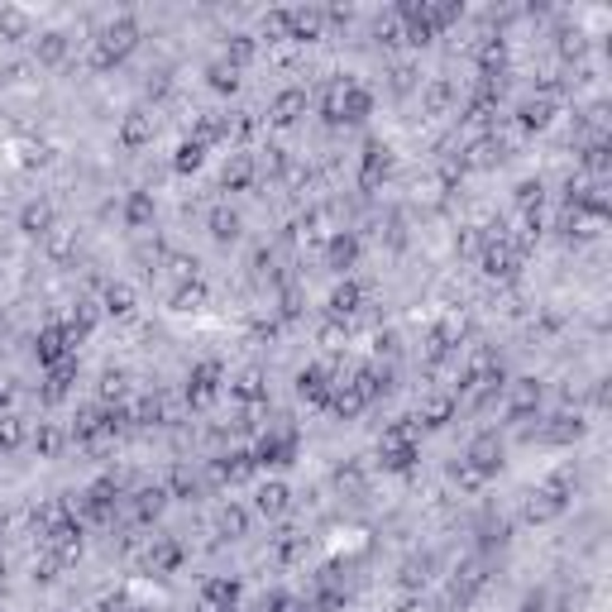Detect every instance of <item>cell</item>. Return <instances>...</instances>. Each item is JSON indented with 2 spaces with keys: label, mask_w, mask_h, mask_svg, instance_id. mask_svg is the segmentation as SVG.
<instances>
[{
  "label": "cell",
  "mask_w": 612,
  "mask_h": 612,
  "mask_svg": "<svg viewBox=\"0 0 612 612\" xmlns=\"http://www.w3.org/2000/svg\"><path fill=\"white\" fill-rule=\"evenodd\" d=\"M374 111V91L359 82V76H335V82L320 91V115L326 120H364Z\"/></svg>",
  "instance_id": "1"
},
{
  "label": "cell",
  "mask_w": 612,
  "mask_h": 612,
  "mask_svg": "<svg viewBox=\"0 0 612 612\" xmlns=\"http://www.w3.org/2000/svg\"><path fill=\"white\" fill-rule=\"evenodd\" d=\"M134 43H140V24H134L130 14H120V20H111V24L101 29L91 63H96V68H115V63H125V58L134 53Z\"/></svg>",
  "instance_id": "2"
},
{
  "label": "cell",
  "mask_w": 612,
  "mask_h": 612,
  "mask_svg": "<svg viewBox=\"0 0 612 612\" xmlns=\"http://www.w3.org/2000/svg\"><path fill=\"white\" fill-rule=\"evenodd\" d=\"M378 454H382V469H392V473H407V469L421 459V440H417V431H411V421H407V417L382 431Z\"/></svg>",
  "instance_id": "3"
},
{
  "label": "cell",
  "mask_w": 612,
  "mask_h": 612,
  "mask_svg": "<svg viewBox=\"0 0 612 612\" xmlns=\"http://www.w3.org/2000/svg\"><path fill=\"white\" fill-rule=\"evenodd\" d=\"M76 345H82V335H76L68 320H53V326H43L39 330V340H34V355L43 369H58V364H68L76 355Z\"/></svg>",
  "instance_id": "4"
},
{
  "label": "cell",
  "mask_w": 612,
  "mask_h": 612,
  "mask_svg": "<svg viewBox=\"0 0 612 612\" xmlns=\"http://www.w3.org/2000/svg\"><path fill=\"white\" fill-rule=\"evenodd\" d=\"M564 508H570V473H550L541 493H531L526 517L531 522H550V517H560Z\"/></svg>",
  "instance_id": "5"
},
{
  "label": "cell",
  "mask_w": 612,
  "mask_h": 612,
  "mask_svg": "<svg viewBox=\"0 0 612 612\" xmlns=\"http://www.w3.org/2000/svg\"><path fill=\"white\" fill-rule=\"evenodd\" d=\"M464 464L479 473V479H493V473L502 469V440L498 431H483V436H473V446L464 454Z\"/></svg>",
  "instance_id": "6"
},
{
  "label": "cell",
  "mask_w": 612,
  "mask_h": 612,
  "mask_svg": "<svg viewBox=\"0 0 612 612\" xmlns=\"http://www.w3.org/2000/svg\"><path fill=\"white\" fill-rule=\"evenodd\" d=\"M517 268H522V244L508 239V235H498V244H488V249H483V273H488V278H512Z\"/></svg>",
  "instance_id": "7"
},
{
  "label": "cell",
  "mask_w": 612,
  "mask_h": 612,
  "mask_svg": "<svg viewBox=\"0 0 612 612\" xmlns=\"http://www.w3.org/2000/svg\"><path fill=\"white\" fill-rule=\"evenodd\" d=\"M202 612H239V579L216 574L202 584Z\"/></svg>",
  "instance_id": "8"
},
{
  "label": "cell",
  "mask_w": 612,
  "mask_h": 612,
  "mask_svg": "<svg viewBox=\"0 0 612 612\" xmlns=\"http://www.w3.org/2000/svg\"><path fill=\"white\" fill-rule=\"evenodd\" d=\"M220 382H225V369H220L216 359L196 364V369L187 374V402H196V407H202V402H211V397L220 392Z\"/></svg>",
  "instance_id": "9"
},
{
  "label": "cell",
  "mask_w": 612,
  "mask_h": 612,
  "mask_svg": "<svg viewBox=\"0 0 612 612\" xmlns=\"http://www.w3.org/2000/svg\"><path fill=\"white\" fill-rule=\"evenodd\" d=\"M120 508V488L111 479H101V483H91L86 488V498H82V512L91 517V522H111Z\"/></svg>",
  "instance_id": "10"
},
{
  "label": "cell",
  "mask_w": 612,
  "mask_h": 612,
  "mask_svg": "<svg viewBox=\"0 0 612 612\" xmlns=\"http://www.w3.org/2000/svg\"><path fill=\"white\" fill-rule=\"evenodd\" d=\"M297 459V436L292 431H268L254 450V464H292Z\"/></svg>",
  "instance_id": "11"
},
{
  "label": "cell",
  "mask_w": 612,
  "mask_h": 612,
  "mask_svg": "<svg viewBox=\"0 0 612 612\" xmlns=\"http://www.w3.org/2000/svg\"><path fill=\"white\" fill-rule=\"evenodd\" d=\"M306 115V86H283L278 96L268 101V120L273 125H297Z\"/></svg>",
  "instance_id": "12"
},
{
  "label": "cell",
  "mask_w": 612,
  "mask_h": 612,
  "mask_svg": "<svg viewBox=\"0 0 612 612\" xmlns=\"http://www.w3.org/2000/svg\"><path fill=\"white\" fill-rule=\"evenodd\" d=\"M392 173V148L382 144V140H369L364 144V158H359V177H364V187H378L382 177Z\"/></svg>",
  "instance_id": "13"
},
{
  "label": "cell",
  "mask_w": 612,
  "mask_h": 612,
  "mask_svg": "<svg viewBox=\"0 0 612 612\" xmlns=\"http://www.w3.org/2000/svg\"><path fill=\"white\" fill-rule=\"evenodd\" d=\"M326 264L335 273H349L359 264V235H355V230H335V235L326 239Z\"/></svg>",
  "instance_id": "14"
},
{
  "label": "cell",
  "mask_w": 612,
  "mask_h": 612,
  "mask_svg": "<svg viewBox=\"0 0 612 612\" xmlns=\"http://www.w3.org/2000/svg\"><path fill=\"white\" fill-rule=\"evenodd\" d=\"M297 392L306 397V402H316V407H330V392H335L330 369H320V364H306V369L297 374Z\"/></svg>",
  "instance_id": "15"
},
{
  "label": "cell",
  "mask_w": 612,
  "mask_h": 612,
  "mask_svg": "<svg viewBox=\"0 0 612 612\" xmlns=\"http://www.w3.org/2000/svg\"><path fill=\"white\" fill-rule=\"evenodd\" d=\"M536 407H541V382H536V378H517L512 392H508V417L522 421V417H531Z\"/></svg>",
  "instance_id": "16"
},
{
  "label": "cell",
  "mask_w": 612,
  "mask_h": 612,
  "mask_svg": "<svg viewBox=\"0 0 612 612\" xmlns=\"http://www.w3.org/2000/svg\"><path fill=\"white\" fill-rule=\"evenodd\" d=\"M153 115L148 111H130L125 120H120V144L125 148H144V144H153Z\"/></svg>",
  "instance_id": "17"
},
{
  "label": "cell",
  "mask_w": 612,
  "mask_h": 612,
  "mask_svg": "<svg viewBox=\"0 0 612 612\" xmlns=\"http://www.w3.org/2000/svg\"><path fill=\"white\" fill-rule=\"evenodd\" d=\"M230 397L235 402H244V407H258L268 397V382H264V374L258 369H244V374H235L230 378Z\"/></svg>",
  "instance_id": "18"
},
{
  "label": "cell",
  "mask_w": 612,
  "mask_h": 612,
  "mask_svg": "<svg viewBox=\"0 0 612 612\" xmlns=\"http://www.w3.org/2000/svg\"><path fill=\"white\" fill-rule=\"evenodd\" d=\"M454 101H459V86L450 82V76H431V82L421 86V105H426L431 115H446Z\"/></svg>",
  "instance_id": "19"
},
{
  "label": "cell",
  "mask_w": 612,
  "mask_h": 612,
  "mask_svg": "<svg viewBox=\"0 0 612 612\" xmlns=\"http://www.w3.org/2000/svg\"><path fill=\"white\" fill-rule=\"evenodd\" d=\"M550 115H555V101H545V96H526L522 105H517V130L536 134V130H545V125H550Z\"/></svg>",
  "instance_id": "20"
},
{
  "label": "cell",
  "mask_w": 612,
  "mask_h": 612,
  "mask_svg": "<svg viewBox=\"0 0 612 612\" xmlns=\"http://www.w3.org/2000/svg\"><path fill=\"white\" fill-rule=\"evenodd\" d=\"M526 436H531V440L541 436V440H550V446H570V440L584 436V421H579V417H550L541 431H526Z\"/></svg>",
  "instance_id": "21"
},
{
  "label": "cell",
  "mask_w": 612,
  "mask_h": 612,
  "mask_svg": "<svg viewBox=\"0 0 612 612\" xmlns=\"http://www.w3.org/2000/svg\"><path fill=\"white\" fill-rule=\"evenodd\" d=\"M196 144H220V140H230V115L225 111H206L202 120H196V134H192Z\"/></svg>",
  "instance_id": "22"
},
{
  "label": "cell",
  "mask_w": 612,
  "mask_h": 612,
  "mask_svg": "<svg viewBox=\"0 0 612 612\" xmlns=\"http://www.w3.org/2000/svg\"><path fill=\"white\" fill-rule=\"evenodd\" d=\"M34 58H39V63H49V68H58V63L68 58V34H58V29L39 34V39H34Z\"/></svg>",
  "instance_id": "23"
},
{
  "label": "cell",
  "mask_w": 612,
  "mask_h": 612,
  "mask_svg": "<svg viewBox=\"0 0 612 612\" xmlns=\"http://www.w3.org/2000/svg\"><path fill=\"white\" fill-rule=\"evenodd\" d=\"M20 230H24V235H49V230H53V206L49 202H29L20 211Z\"/></svg>",
  "instance_id": "24"
},
{
  "label": "cell",
  "mask_w": 612,
  "mask_h": 612,
  "mask_svg": "<svg viewBox=\"0 0 612 612\" xmlns=\"http://www.w3.org/2000/svg\"><path fill=\"white\" fill-rule=\"evenodd\" d=\"M359 306H364V287H359L355 278L340 283V287L330 292V316H355Z\"/></svg>",
  "instance_id": "25"
},
{
  "label": "cell",
  "mask_w": 612,
  "mask_h": 612,
  "mask_svg": "<svg viewBox=\"0 0 612 612\" xmlns=\"http://www.w3.org/2000/svg\"><path fill=\"white\" fill-rule=\"evenodd\" d=\"M29 440V426H24V417H14V411H0V450H20Z\"/></svg>",
  "instance_id": "26"
},
{
  "label": "cell",
  "mask_w": 612,
  "mask_h": 612,
  "mask_svg": "<svg viewBox=\"0 0 612 612\" xmlns=\"http://www.w3.org/2000/svg\"><path fill=\"white\" fill-rule=\"evenodd\" d=\"M239 211H230V206H216V211H211V235H216L220 244H235L239 239Z\"/></svg>",
  "instance_id": "27"
},
{
  "label": "cell",
  "mask_w": 612,
  "mask_h": 612,
  "mask_svg": "<svg viewBox=\"0 0 612 612\" xmlns=\"http://www.w3.org/2000/svg\"><path fill=\"white\" fill-rule=\"evenodd\" d=\"M225 187L230 192H244V187H249V182H254V158H249V153H235V158H230L225 163Z\"/></svg>",
  "instance_id": "28"
},
{
  "label": "cell",
  "mask_w": 612,
  "mask_h": 612,
  "mask_svg": "<svg viewBox=\"0 0 612 612\" xmlns=\"http://www.w3.org/2000/svg\"><path fill=\"white\" fill-rule=\"evenodd\" d=\"M254 508L264 517H283L287 512V483H264V488H258V498H254Z\"/></svg>",
  "instance_id": "29"
},
{
  "label": "cell",
  "mask_w": 612,
  "mask_h": 612,
  "mask_svg": "<svg viewBox=\"0 0 612 612\" xmlns=\"http://www.w3.org/2000/svg\"><path fill=\"white\" fill-rule=\"evenodd\" d=\"M153 220V192H130V202H125V225L130 230H144Z\"/></svg>",
  "instance_id": "30"
},
{
  "label": "cell",
  "mask_w": 612,
  "mask_h": 612,
  "mask_svg": "<svg viewBox=\"0 0 612 612\" xmlns=\"http://www.w3.org/2000/svg\"><path fill=\"white\" fill-rule=\"evenodd\" d=\"M206 86L220 91V96L239 91V68H235V63H211V68H206Z\"/></svg>",
  "instance_id": "31"
},
{
  "label": "cell",
  "mask_w": 612,
  "mask_h": 612,
  "mask_svg": "<svg viewBox=\"0 0 612 612\" xmlns=\"http://www.w3.org/2000/svg\"><path fill=\"white\" fill-rule=\"evenodd\" d=\"M101 306H105V316H134V292L125 283H111V287H105V297H101Z\"/></svg>",
  "instance_id": "32"
},
{
  "label": "cell",
  "mask_w": 612,
  "mask_h": 612,
  "mask_svg": "<svg viewBox=\"0 0 612 612\" xmlns=\"http://www.w3.org/2000/svg\"><path fill=\"white\" fill-rule=\"evenodd\" d=\"M206 163V144H196V140H182L177 153H173V173H196V167Z\"/></svg>",
  "instance_id": "33"
},
{
  "label": "cell",
  "mask_w": 612,
  "mask_h": 612,
  "mask_svg": "<svg viewBox=\"0 0 612 612\" xmlns=\"http://www.w3.org/2000/svg\"><path fill=\"white\" fill-rule=\"evenodd\" d=\"M254 53H258V39H254V34H230V43H225V63L244 68V63H254Z\"/></svg>",
  "instance_id": "34"
},
{
  "label": "cell",
  "mask_w": 612,
  "mask_h": 612,
  "mask_svg": "<svg viewBox=\"0 0 612 612\" xmlns=\"http://www.w3.org/2000/svg\"><path fill=\"white\" fill-rule=\"evenodd\" d=\"M163 502H167L163 488H140V493H134V517H140V522H153V517L163 512Z\"/></svg>",
  "instance_id": "35"
},
{
  "label": "cell",
  "mask_w": 612,
  "mask_h": 612,
  "mask_svg": "<svg viewBox=\"0 0 612 612\" xmlns=\"http://www.w3.org/2000/svg\"><path fill=\"white\" fill-rule=\"evenodd\" d=\"M202 302H206V283H202V278L177 283V292H173V306H177V311H196Z\"/></svg>",
  "instance_id": "36"
},
{
  "label": "cell",
  "mask_w": 612,
  "mask_h": 612,
  "mask_svg": "<svg viewBox=\"0 0 612 612\" xmlns=\"http://www.w3.org/2000/svg\"><path fill=\"white\" fill-rule=\"evenodd\" d=\"M182 564V545L177 541H158L148 550V570H177Z\"/></svg>",
  "instance_id": "37"
},
{
  "label": "cell",
  "mask_w": 612,
  "mask_h": 612,
  "mask_svg": "<svg viewBox=\"0 0 612 612\" xmlns=\"http://www.w3.org/2000/svg\"><path fill=\"white\" fill-rule=\"evenodd\" d=\"M220 531H225V536H235V541H239V536L249 531V508H239V502H230V508H220Z\"/></svg>",
  "instance_id": "38"
},
{
  "label": "cell",
  "mask_w": 612,
  "mask_h": 612,
  "mask_svg": "<svg viewBox=\"0 0 612 612\" xmlns=\"http://www.w3.org/2000/svg\"><path fill=\"white\" fill-rule=\"evenodd\" d=\"M541 202H545V182L541 177H526L522 187H517V206L531 216V211H541Z\"/></svg>",
  "instance_id": "39"
},
{
  "label": "cell",
  "mask_w": 612,
  "mask_h": 612,
  "mask_svg": "<svg viewBox=\"0 0 612 612\" xmlns=\"http://www.w3.org/2000/svg\"><path fill=\"white\" fill-rule=\"evenodd\" d=\"M450 417H454V397H431V402L421 407L426 426H450Z\"/></svg>",
  "instance_id": "40"
},
{
  "label": "cell",
  "mask_w": 612,
  "mask_h": 612,
  "mask_svg": "<svg viewBox=\"0 0 612 612\" xmlns=\"http://www.w3.org/2000/svg\"><path fill=\"white\" fill-rule=\"evenodd\" d=\"M302 550H306V536H302V531H283L278 541H273V555H278L283 564H292Z\"/></svg>",
  "instance_id": "41"
},
{
  "label": "cell",
  "mask_w": 612,
  "mask_h": 612,
  "mask_svg": "<svg viewBox=\"0 0 612 612\" xmlns=\"http://www.w3.org/2000/svg\"><path fill=\"white\" fill-rule=\"evenodd\" d=\"M249 469H254V454H225L220 464H216V473H220V479H230V483L244 479Z\"/></svg>",
  "instance_id": "42"
},
{
  "label": "cell",
  "mask_w": 612,
  "mask_h": 612,
  "mask_svg": "<svg viewBox=\"0 0 612 612\" xmlns=\"http://www.w3.org/2000/svg\"><path fill=\"white\" fill-rule=\"evenodd\" d=\"M34 450L43 459H53L58 450H63V431H58V426H39V431H34Z\"/></svg>",
  "instance_id": "43"
},
{
  "label": "cell",
  "mask_w": 612,
  "mask_h": 612,
  "mask_svg": "<svg viewBox=\"0 0 612 612\" xmlns=\"http://www.w3.org/2000/svg\"><path fill=\"white\" fill-rule=\"evenodd\" d=\"M264 34H268V39H292V10L264 14Z\"/></svg>",
  "instance_id": "44"
},
{
  "label": "cell",
  "mask_w": 612,
  "mask_h": 612,
  "mask_svg": "<svg viewBox=\"0 0 612 612\" xmlns=\"http://www.w3.org/2000/svg\"><path fill=\"white\" fill-rule=\"evenodd\" d=\"M29 34V14L24 10H5L0 14V39H24Z\"/></svg>",
  "instance_id": "45"
},
{
  "label": "cell",
  "mask_w": 612,
  "mask_h": 612,
  "mask_svg": "<svg viewBox=\"0 0 612 612\" xmlns=\"http://www.w3.org/2000/svg\"><path fill=\"white\" fill-rule=\"evenodd\" d=\"M431 555H421V560H407V570H402V584L407 589H417V584H426V579H431Z\"/></svg>",
  "instance_id": "46"
},
{
  "label": "cell",
  "mask_w": 612,
  "mask_h": 612,
  "mask_svg": "<svg viewBox=\"0 0 612 612\" xmlns=\"http://www.w3.org/2000/svg\"><path fill=\"white\" fill-rule=\"evenodd\" d=\"M125 382H130V378L120 374V369H105V374H101V397H105V402H115V397H125V392H130Z\"/></svg>",
  "instance_id": "47"
},
{
  "label": "cell",
  "mask_w": 612,
  "mask_h": 612,
  "mask_svg": "<svg viewBox=\"0 0 612 612\" xmlns=\"http://www.w3.org/2000/svg\"><path fill=\"white\" fill-rule=\"evenodd\" d=\"M264 167H273V173H287V167H292V163H287V148L268 144V148H264Z\"/></svg>",
  "instance_id": "48"
},
{
  "label": "cell",
  "mask_w": 612,
  "mask_h": 612,
  "mask_svg": "<svg viewBox=\"0 0 612 612\" xmlns=\"http://www.w3.org/2000/svg\"><path fill=\"white\" fill-rule=\"evenodd\" d=\"M173 488H177L182 498H192V493H196V479H192L187 469H177V473H173Z\"/></svg>",
  "instance_id": "49"
},
{
  "label": "cell",
  "mask_w": 612,
  "mask_h": 612,
  "mask_svg": "<svg viewBox=\"0 0 612 612\" xmlns=\"http://www.w3.org/2000/svg\"><path fill=\"white\" fill-rule=\"evenodd\" d=\"M411 82H417V72H411V68H397L392 72V91H407Z\"/></svg>",
  "instance_id": "50"
}]
</instances>
